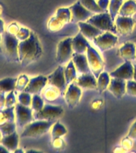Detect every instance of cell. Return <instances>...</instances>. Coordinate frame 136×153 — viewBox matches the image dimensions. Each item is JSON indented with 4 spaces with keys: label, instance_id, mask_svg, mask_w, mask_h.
I'll return each instance as SVG.
<instances>
[{
    "label": "cell",
    "instance_id": "603a6c76",
    "mask_svg": "<svg viewBox=\"0 0 136 153\" xmlns=\"http://www.w3.org/2000/svg\"><path fill=\"white\" fill-rule=\"evenodd\" d=\"M18 134L15 131L10 135L2 136L0 143L5 146L9 150V152H14V150H16L18 146Z\"/></svg>",
    "mask_w": 136,
    "mask_h": 153
},
{
    "label": "cell",
    "instance_id": "d4e9b609",
    "mask_svg": "<svg viewBox=\"0 0 136 153\" xmlns=\"http://www.w3.org/2000/svg\"><path fill=\"white\" fill-rule=\"evenodd\" d=\"M18 77H8L0 80V92L8 93L15 90V86Z\"/></svg>",
    "mask_w": 136,
    "mask_h": 153
},
{
    "label": "cell",
    "instance_id": "9a60e30c",
    "mask_svg": "<svg viewBox=\"0 0 136 153\" xmlns=\"http://www.w3.org/2000/svg\"><path fill=\"white\" fill-rule=\"evenodd\" d=\"M48 83V77L42 75L34 76L33 78L30 79L27 86L25 88V92L30 93L31 95L33 94H39L45 88Z\"/></svg>",
    "mask_w": 136,
    "mask_h": 153
},
{
    "label": "cell",
    "instance_id": "4fadbf2b",
    "mask_svg": "<svg viewBox=\"0 0 136 153\" xmlns=\"http://www.w3.org/2000/svg\"><path fill=\"white\" fill-rule=\"evenodd\" d=\"M82 95L81 87H79L76 83H71L69 85L65 93L64 100L70 108H73L79 103Z\"/></svg>",
    "mask_w": 136,
    "mask_h": 153
},
{
    "label": "cell",
    "instance_id": "f546056e",
    "mask_svg": "<svg viewBox=\"0 0 136 153\" xmlns=\"http://www.w3.org/2000/svg\"><path fill=\"white\" fill-rule=\"evenodd\" d=\"M66 133L67 129L59 121H56L54 124H52V131H51V135H52V139L61 137V136H64Z\"/></svg>",
    "mask_w": 136,
    "mask_h": 153
},
{
    "label": "cell",
    "instance_id": "484cf974",
    "mask_svg": "<svg viewBox=\"0 0 136 153\" xmlns=\"http://www.w3.org/2000/svg\"><path fill=\"white\" fill-rule=\"evenodd\" d=\"M15 120V107L4 108L0 110V124L6 122L14 121Z\"/></svg>",
    "mask_w": 136,
    "mask_h": 153
},
{
    "label": "cell",
    "instance_id": "9c48e42d",
    "mask_svg": "<svg viewBox=\"0 0 136 153\" xmlns=\"http://www.w3.org/2000/svg\"><path fill=\"white\" fill-rule=\"evenodd\" d=\"M73 50L72 45V38H65L61 41L57 45V62L59 64H65L69 62L72 57Z\"/></svg>",
    "mask_w": 136,
    "mask_h": 153
},
{
    "label": "cell",
    "instance_id": "8992f818",
    "mask_svg": "<svg viewBox=\"0 0 136 153\" xmlns=\"http://www.w3.org/2000/svg\"><path fill=\"white\" fill-rule=\"evenodd\" d=\"M64 113V109L61 106L51 105H44L40 111L35 112L33 114V120H52L56 121Z\"/></svg>",
    "mask_w": 136,
    "mask_h": 153
},
{
    "label": "cell",
    "instance_id": "83f0119b",
    "mask_svg": "<svg viewBox=\"0 0 136 153\" xmlns=\"http://www.w3.org/2000/svg\"><path fill=\"white\" fill-rule=\"evenodd\" d=\"M110 81H111L110 74H107V72L103 71L97 78V88H96V90H98V92L100 93L104 92L108 88Z\"/></svg>",
    "mask_w": 136,
    "mask_h": 153
},
{
    "label": "cell",
    "instance_id": "52a82bcc",
    "mask_svg": "<svg viewBox=\"0 0 136 153\" xmlns=\"http://www.w3.org/2000/svg\"><path fill=\"white\" fill-rule=\"evenodd\" d=\"M86 53H87V58H88V62L91 72L96 78H98V76H100V74L103 70L104 62L103 61L100 53L92 46L89 45Z\"/></svg>",
    "mask_w": 136,
    "mask_h": 153
},
{
    "label": "cell",
    "instance_id": "836d02e7",
    "mask_svg": "<svg viewBox=\"0 0 136 153\" xmlns=\"http://www.w3.org/2000/svg\"><path fill=\"white\" fill-rule=\"evenodd\" d=\"M31 108L34 112L40 111L44 106V100L41 97L39 94H33L32 96V100H31Z\"/></svg>",
    "mask_w": 136,
    "mask_h": 153
},
{
    "label": "cell",
    "instance_id": "816d5d0a",
    "mask_svg": "<svg viewBox=\"0 0 136 153\" xmlns=\"http://www.w3.org/2000/svg\"><path fill=\"white\" fill-rule=\"evenodd\" d=\"M26 152H38V150H28V151H26Z\"/></svg>",
    "mask_w": 136,
    "mask_h": 153
},
{
    "label": "cell",
    "instance_id": "f907efd6",
    "mask_svg": "<svg viewBox=\"0 0 136 153\" xmlns=\"http://www.w3.org/2000/svg\"><path fill=\"white\" fill-rule=\"evenodd\" d=\"M14 152H15V153H17V152H23V151L21 150V149H18V148H17L16 150H14Z\"/></svg>",
    "mask_w": 136,
    "mask_h": 153
},
{
    "label": "cell",
    "instance_id": "7bdbcfd3",
    "mask_svg": "<svg viewBox=\"0 0 136 153\" xmlns=\"http://www.w3.org/2000/svg\"><path fill=\"white\" fill-rule=\"evenodd\" d=\"M52 145L55 148H61L64 146V143L61 137L52 139Z\"/></svg>",
    "mask_w": 136,
    "mask_h": 153
},
{
    "label": "cell",
    "instance_id": "d6a6232c",
    "mask_svg": "<svg viewBox=\"0 0 136 153\" xmlns=\"http://www.w3.org/2000/svg\"><path fill=\"white\" fill-rule=\"evenodd\" d=\"M16 123L14 121L6 122L0 124V131L2 136H7L16 131Z\"/></svg>",
    "mask_w": 136,
    "mask_h": 153
},
{
    "label": "cell",
    "instance_id": "db71d44e",
    "mask_svg": "<svg viewBox=\"0 0 136 153\" xmlns=\"http://www.w3.org/2000/svg\"><path fill=\"white\" fill-rule=\"evenodd\" d=\"M95 2H96V1H97V0H95Z\"/></svg>",
    "mask_w": 136,
    "mask_h": 153
},
{
    "label": "cell",
    "instance_id": "4dcf8cb0",
    "mask_svg": "<svg viewBox=\"0 0 136 153\" xmlns=\"http://www.w3.org/2000/svg\"><path fill=\"white\" fill-rule=\"evenodd\" d=\"M81 4L83 5L84 7H85L86 9L90 10L92 13H102L104 12L99 6H98L97 2H95V0H79Z\"/></svg>",
    "mask_w": 136,
    "mask_h": 153
},
{
    "label": "cell",
    "instance_id": "2e32d148",
    "mask_svg": "<svg viewBox=\"0 0 136 153\" xmlns=\"http://www.w3.org/2000/svg\"><path fill=\"white\" fill-rule=\"evenodd\" d=\"M134 74V66L130 61H125L123 64L121 65L115 70L110 73V76L116 78L123 79L125 81L132 80Z\"/></svg>",
    "mask_w": 136,
    "mask_h": 153
},
{
    "label": "cell",
    "instance_id": "7402d4cb",
    "mask_svg": "<svg viewBox=\"0 0 136 153\" xmlns=\"http://www.w3.org/2000/svg\"><path fill=\"white\" fill-rule=\"evenodd\" d=\"M119 56L124 61H133L136 58V47L132 42H126L119 50Z\"/></svg>",
    "mask_w": 136,
    "mask_h": 153
},
{
    "label": "cell",
    "instance_id": "4316f807",
    "mask_svg": "<svg viewBox=\"0 0 136 153\" xmlns=\"http://www.w3.org/2000/svg\"><path fill=\"white\" fill-rule=\"evenodd\" d=\"M64 76L66 80V83L68 85L72 83L76 79V67L74 65V63L72 61H69L67 64V66L64 68Z\"/></svg>",
    "mask_w": 136,
    "mask_h": 153
},
{
    "label": "cell",
    "instance_id": "cb8c5ba5",
    "mask_svg": "<svg viewBox=\"0 0 136 153\" xmlns=\"http://www.w3.org/2000/svg\"><path fill=\"white\" fill-rule=\"evenodd\" d=\"M136 13V2L135 0H126L123 2L119 11V15L132 17Z\"/></svg>",
    "mask_w": 136,
    "mask_h": 153
},
{
    "label": "cell",
    "instance_id": "ba28073f",
    "mask_svg": "<svg viewBox=\"0 0 136 153\" xmlns=\"http://www.w3.org/2000/svg\"><path fill=\"white\" fill-rule=\"evenodd\" d=\"M64 68L61 65H59L54 72L49 75L48 77V84L53 86L57 89H59L61 95H64V93L67 89V85L65 76H64Z\"/></svg>",
    "mask_w": 136,
    "mask_h": 153
},
{
    "label": "cell",
    "instance_id": "3957f363",
    "mask_svg": "<svg viewBox=\"0 0 136 153\" xmlns=\"http://www.w3.org/2000/svg\"><path fill=\"white\" fill-rule=\"evenodd\" d=\"M56 121L52 120H35V121L30 122V124L24 127L23 131H21V138L24 137H31L37 138L42 136L49 131L50 128Z\"/></svg>",
    "mask_w": 136,
    "mask_h": 153
},
{
    "label": "cell",
    "instance_id": "bcb514c9",
    "mask_svg": "<svg viewBox=\"0 0 136 153\" xmlns=\"http://www.w3.org/2000/svg\"><path fill=\"white\" fill-rule=\"evenodd\" d=\"M5 31V29H4V22L2 21V19H0V33L2 34L3 32Z\"/></svg>",
    "mask_w": 136,
    "mask_h": 153
},
{
    "label": "cell",
    "instance_id": "f5cc1de1",
    "mask_svg": "<svg viewBox=\"0 0 136 153\" xmlns=\"http://www.w3.org/2000/svg\"><path fill=\"white\" fill-rule=\"evenodd\" d=\"M2 133H1V131H0V141H1V139H2Z\"/></svg>",
    "mask_w": 136,
    "mask_h": 153
},
{
    "label": "cell",
    "instance_id": "ffe728a7",
    "mask_svg": "<svg viewBox=\"0 0 136 153\" xmlns=\"http://www.w3.org/2000/svg\"><path fill=\"white\" fill-rule=\"evenodd\" d=\"M78 26L80 27V30L81 33L83 34L86 38L93 40L94 38L100 35L103 33V31L100 30V29L95 27L92 24L88 23L87 22H79Z\"/></svg>",
    "mask_w": 136,
    "mask_h": 153
},
{
    "label": "cell",
    "instance_id": "74e56055",
    "mask_svg": "<svg viewBox=\"0 0 136 153\" xmlns=\"http://www.w3.org/2000/svg\"><path fill=\"white\" fill-rule=\"evenodd\" d=\"M126 93L130 96L136 97V81L134 80H128L126 81Z\"/></svg>",
    "mask_w": 136,
    "mask_h": 153
},
{
    "label": "cell",
    "instance_id": "60d3db41",
    "mask_svg": "<svg viewBox=\"0 0 136 153\" xmlns=\"http://www.w3.org/2000/svg\"><path fill=\"white\" fill-rule=\"evenodd\" d=\"M19 29H20V26L18 25L17 23H11L10 24L9 26L7 27V32H9V33H12V34H14V35H16V33L18 32Z\"/></svg>",
    "mask_w": 136,
    "mask_h": 153
},
{
    "label": "cell",
    "instance_id": "b9f144b4",
    "mask_svg": "<svg viewBox=\"0 0 136 153\" xmlns=\"http://www.w3.org/2000/svg\"><path fill=\"white\" fill-rule=\"evenodd\" d=\"M96 2H97L98 6H99L103 11H107V8L109 7V0H97Z\"/></svg>",
    "mask_w": 136,
    "mask_h": 153
},
{
    "label": "cell",
    "instance_id": "6da1fadb",
    "mask_svg": "<svg viewBox=\"0 0 136 153\" xmlns=\"http://www.w3.org/2000/svg\"><path fill=\"white\" fill-rule=\"evenodd\" d=\"M42 54V47L38 37L34 32L31 31L30 35L26 40L18 43L19 63L22 66H26L36 60L40 58Z\"/></svg>",
    "mask_w": 136,
    "mask_h": 153
},
{
    "label": "cell",
    "instance_id": "ab89813d",
    "mask_svg": "<svg viewBox=\"0 0 136 153\" xmlns=\"http://www.w3.org/2000/svg\"><path fill=\"white\" fill-rule=\"evenodd\" d=\"M121 146L123 148H124L126 150H129V149H131L132 148V146H133V141H132V139L130 138L129 136L126 137V138H124L122 140L121 142Z\"/></svg>",
    "mask_w": 136,
    "mask_h": 153
},
{
    "label": "cell",
    "instance_id": "f6af8a7d",
    "mask_svg": "<svg viewBox=\"0 0 136 153\" xmlns=\"http://www.w3.org/2000/svg\"><path fill=\"white\" fill-rule=\"evenodd\" d=\"M2 152V153H8L9 152V150L7 149L5 146H3L2 143H0V153Z\"/></svg>",
    "mask_w": 136,
    "mask_h": 153
},
{
    "label": "cell",
    "instance_id": "277c9868",
    "mask_svg": "<svg viewBox=\"0 0 136 153\" xmlns=\"http://www.w3.org/2000/svg\"><path fill=\"white\" fill-rule=\"evenodd\" d=\"M87 22L92 24L103 32H111V33H117V29L114 20L111 17V14L108 12L105 11L99 13L97 14L91 16L87 20Z\"/></svg>",
    "mask_w": 136,
    "mask_h": 153
},
{
    "label": "cell",
    "instance_id": "7c38bea8",
    "mask_svg": "<svg viewBox=\"0 0 136 153\" xmlns=\"http://www.w3.org/2000/svg\"><path fill=\"white\" fill-rule=\"evenodd\" d=\"M69 9L71 10V22H72L78 23L79 22H84L93 15L92 12L86 9L79 0L69 7Z\"/></svg>",
    "mask_w": 136,
    "mask_h": 153
},
{
    "label": "cell",
    "instance_id": "5b68a950",
    "mask_svg": "<svg viewBox=\"0 0 136 153\" xmlns=\"http://www.w3.org/2000/svg\"><path fill=\"white\" fill-rule=\"evenodd\" d=\"M71 10L69 8H59L56 14L50 19L48 29L52 32H57L63 28L65 24L71 22Z\"/></svg>",
    "mask_w": 136,
    "mask_h": 153
},
{
    "label": "cell",
    "instance_id": "1f68e13d",
    "mask_svg": "<svg viewBox=\"0 0 136 153\" xmlns=\"http://www.w3.org/2000/svg\"><path fill=\"white\" fill-rule=\"evenodd\" d=\"M123 1L122 0H111L109 3V13L111 17L115 21V19L117 17V14H119V11L121 8Z\"/></svg>",
    "mask_w": 136,
    "mask_h": 153
},
{
    "label": "cell",
    "instance_id": "d6986e66",
    "mask_svg": "<svg viewBox=\"0 0 136 153\" xmlns=\"http://www.w3.org/2000/svg\"><path fill=\"white\" fill-rule=\"evenodd\" d=\"M76 84L79 87L85 89H96L97 88V78L92 73L81 74L76 79Z\"/></svg>",
    "mask_w": 136,
    "mask_h": 153
},
{
    "label": "cell",
    "instance_id": "ee69618b",
    "mask_svg": "<svg viewBox=\"0 0 136 153\" xmlns=\"http://www.w3.org/2000/svg\"><path fill=\"white\" fill-rule=\"evenodd\" d=\"M127 136H129L132 140H136V120L134 122L131 128H130Z\"/></svg>",
    "mask_w": 136,
    "mask_h": 153
},
{
    "label": "cell",
    "instance_id": "e575fe53",
    "mask_svg": "<svg viewBox=\"0 0 136 153\" xmlns=\"http://www.w3.org/2000/svg\"><path fill=\"white\" fill-rule=\"evenodd\" d=\"M29 81H30V79L25 74H22L21 76H19L17 79L15 90L18 91V92H22V91L25 90V88L28 85Z\"/></svg>",
    "mask_w": 136,
    "mask_h": 153
},
{
    "label": "cell",
    "instance_id": "d590c367",
    "mask_svg": "<svg viewBox=\"0 0 136 153\" xmlns=\"http://www.w3.org/2000/svg\"><path fill=\"white\" fill-rule=\"evenodd\" d=\"M18 100L19 104L30 107L31 105L32 97H31L30 93L22 91V92H19L18 96Z\"/></svg>",
    "mask_w": 136,
    "mask_h": 153
},
{
    "label": "cell",
    "instance_id": "8fae6325",
    "mask_svg": "<svg viewBox=\"0 0 136 153\" xmlns=\"http://www.w3.org/2000/svg\"><path fill=\"white\" fill-rule=\"evenodd\" d=\"M93 43L100 49L101 51L111 50L115 46L118 42L117 36L111 32H105L93 39Z\"/></svg>",
    "mask_w": 136,
    "mask_h": 153
},
{
    "label": "cell",
    "instance_id": "f1b7e54d",
    "mask_svg": "<svg viewBox=\"0 0 136 153\" xmlns=\"http://www.w3.org/2000/svg\"><path fill=\"white\" fill-rule=\"evenodd\" d=\"M60 95H61V94L59 89L51 85L50 88H46L45 90L43 93V98L47 101H53V100H57Z\"/></svg>",
    "mask_w": 136,
    "mask_h": 153
},
{
    "label": "cell",
    "instance_id": "7dc6e473",
    "mask_svg": "<svg viewBox=\"0 0 136 153\" xmlns=\"http://www.w3.org/2000/svg\"><path fill=\"white\" fill-rule=\"evenodd\" d=\"M126 149H125V148H123V147H119V148H115V149L114 150V152H126Z\"/></svg>",
    "mask_w": 136,
    "mask_h": 153
},
{
    "label": "cell",
    "instance_id": "c3c4849f",
    "mask_svg": "<svg viewBox=\"0 0 136 153\" xmlns=\"http://www.w3.org/2000/svg\"><path fill=\"white\" fill-rule=\"evenodd\" d=\"M134 74H133V80L136 81V65H134Z\"/></svg>",
    "mask_w": 136,
    "mask_h": 153
},
{
    "label": "cell",
    "instance_id": "e0dca14e",
    "mask_svg": "<svg viewBox=\"0 0 136 153\" xmlns=\"http://www.w3.org/2000/svg\"><path fill=\"white\" fill-rule=\"evenodd\" d=\"M126 85L125 80L121 78L112 77L107 89L114 95L115 97L122 98L126 93Z\"/></svg>",
    "mask_w": 136,
    "mask_h": 153
},
{
    "label": "cell",
    "instance_id": "11a10c76",
    "mask_svg": "<svg viewBox=\"0 0 136 153\" xmlns=\"http://www.w3.org/2000/svg\"><path fill=\"white\" fill-rule=\"evenodd\" d=\"M122 1H123V0H122Z\"/></svg>",
    "mask_w": 136,
    "mask_h": 153
},
{
    "label": "cell",
    "instance_id": "ac0fdd59",
    "mask_svg": "<svg viewBox=\"0 0 136 153\" xmlns=\"http://www.w3.org/2000/svg\"><path fill=\"white\" fill-rule=\"evenodd\" d=\"M72 57V61L73 62L74 65L76 67V71L78 74H84L92 73L89 68L87 56H85L84 53H77L73 52Z\"/></svg>",
    "mask_w": 136,
    "mask_h": 153
},
{
    "label": "cell",
    "instance_id": "681fc988",
    "mask_svg": "<svg viewBox=\"0 0 136 153\" xmlns=\"http://www.w3.org/2000/svg\"><path fill=\"white\" fill-rule=\"evenodd\" d=\"M2 53V35H1V33H0V53Z\"/></svg>",
    "mask_w": 136,
    "mask_h": 153
},
{
    "label": "cell",
    "instance_id": "8d00e7d4",
    "mask_svg": "<svg viewBox=\"0 0 136 153\" xmlns=\"http://www.w3.org/2000/svg\"><path fill=\"white\" fill-rule=\"evenodd\" d=\"M16 105V97L14 91L8 93L7 97H5V108L14 107Z\"/></svg>",
    "mask_w": 136,
    "mask_h": 153
},
{
    "label": "cell",
    "instance_id": "5bb4252c",
    "mask_svg": "<svg viewBox=\"0 0 136 153\" xmlns=\"http://www.w3.org/2000/svg\"><path fill=\"white\" fill-rule=\"evenodd\" d=\"M117 31L121 35L126 36L132 33L135 26V20L131 17L118 15L115 19Z\"/></svg>",
    "mask_w": 136,
    "mask_h": 153
},
{
    "label": "cell",
    "instance_id": "f35d334b",
    "mask_svg": "<svg viewBox=\"0 0 136 153\" xmlns=\"http://www.w3.org/2000/svg\"><path fill=\"white\" fill-rule=\"evenodd\" d=\"M31 31L27 28H24V27H20L18 32L16 33V37L20 41L26 40V38H28L30 35Z\"/></svg>",
    "mask_w": 136,
    "mask_h": 153
},
{
    "label": "cell",
    "instance_id": "30bf717a",
    "mask_svg": "<svg viewBox=\"0 0 136 153\" xmlns=\"http://www.w3.org/2000/svg\"><path fill=\"white\" fill-rule=\"evenodd\" d=\"M15 120L16 125L19 128L24 127L33 121V110L28 106H25L19 103L15 105Z\"/></svg>",
    "mask_w": 136,
    "mask_h": 153
},
{
    "label": "cell",
    "instance_id": "44dd1931",
    "mask_svg": "<svg viewBox=\"0 0 136 153\" xmlns=\"http://www.w3.org/2000/svg\"><path fill=\"white\" fill-rule=\"evenodd\" d=\"M72 45L74 53H84L87 52L88 47L90 45L86 38L80 32L73 38H72Z\"/></svg>",
    "mask_w": 136,
    "mask_h": 153
},
{
    "label": "cell",
    "instance_id": "7a4b0ae2",
    "mask_svg": "<svg viewBox=\"0 0 136 153\" xmlns=\"http://www.w3.org/2000/svg\"><path fill=\"white\" fill-rule=\"evenodd\" d=\"M19 40L14 34L4 31L2 33V53L10 61L19 62L18 57Z\"/></svg>",
    "mask_w": 136,
    "mask_h": 153
}]
</instances>
